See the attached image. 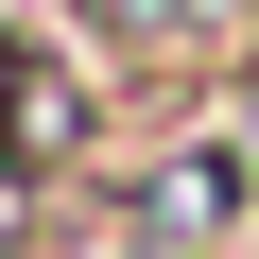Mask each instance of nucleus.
<instances>
[{"label": "nucleus", "instance_id": "2", "mask_svg": "<svg viewBox=\"0 0 259 259\" xmlns=\"http://www.w3.org/2000/svg\"><path fill=\"white\" fill-rule=\"evenodd\" d=\"M87 69H69V18L35 35V18H0V156H35V173H69L87 156Z\"/></svg>", "mask_w": 259, "mask_h": 259}, {"label": "nucleus", "instance_id": "1", "mask_svg": "<svg viewBox=\"0 0 259 259\" xmlns=\"http://www.w3.org/2000/svg\"><path fill=\"white\" fill-rule=\"evenodd\" d=\"M52 18L121 87H242L259 69V0H52Z\"/></svg>", "mask_w": 259, "mask_h": 259}, {"label": "nucleus", "instance_id": "3", "mask_svg": "<svg viewBox=\"0 0 259 259\" xmlns=\"http://www.w3.org/2000/svg\"><path fill=\"white\" fill-rule=\"evenodd\" d=\"M35 225H52V173H35V156H0V259H35Z\"/></svg>", "mask_w": 259, "mask_h": 259}]
</instances>
